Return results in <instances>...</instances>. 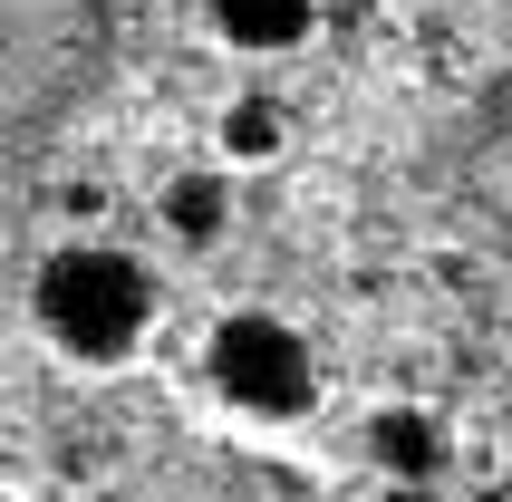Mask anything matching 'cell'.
Segmentation results:
<instances>
[{
  "instance_id": "5b68a950",
  "label": "cell",
  "mask_w": 512,
  "mask_h": 502,
  "mask_svg": "<svg viewBox=\"0 0 512 502\" xmlns=\"http://www.w3.org/2000/svg\"><path fill=\"white\" fill-rule=\"evenodd\" d=\"M290 155V116L281 97H261V87H242V97H223V116H213V165L223 174H261Z\"/></svg>"
},
{
  "instance_id": "52a82bcc",
  "label": "cell",
  "mask_w": 512,
  "mask_h": 502,
  "mask_svg": "<svg viewBox=\"0 0 512 502\" xmlns=\"http://www.w3.org/2000/svg\"><path fill=\"white\" fill-rule=\"evenodd\" d=\"M155 213H165L174 242H223V232H232V174H223V165L174 174L165 194H155Z\"/></svg>"
},
{
  "instance_id": "3957f363",
  "label": "cell",
  "mask_w": 512,
  "mask_h": 502,
  "mask_svg": "<svg viewBox=\"0 0 512 502\" xmlns=\"http://www.w3.org/2000/svg\"><path fill=\"white\" fill-rule=\"evenodd\" d=\"M203 377H213V396L232 416H252V425H300L319 406V358L281 309H223L213 338H203Z\"/></svg>"
},
{
  "instance_id": "6da1fadb",
  "label": "cell",
  "mask_w": 512,
  "mask_h": 502,
  "mask_svg": "<svg viewBox=\"0 0 512 502\" xmlns=\"http://www.w3.org/2000/svg\"><path fill=\"white\" fill-rule=\"evenodd\" d=\"M107 68V0H0V165L78 116Z\"/></svg>"
},
{
  "instance_id": "277c9868",
  "label": "cell",
  "mask_w": 512,
  "mask_h": 502,
  "mask_svg": "<svg viewBox=\"0 0 512 502\" xmlns=\"http://www.w3.org/2000/svg\"><path fill=\"white\" fill-rule=\"evenodd\" d=\"M203 20H213V39L242 49V58H290L319 29V0H203Z\"/></svg>"
},
{
  "instance_id": "8992f818",
  "label": "cell",
  "mask_w": 512,
  "mask_h": 502,
  "mask_svg": "<svg viewBox=\"0 0 512 502\" xmlns=\"http://www.w3.org/2000/svg\"><path fill=\"white\" fill-rule=\"evenodd\" d=\"M368 464L387 483H435L445 474V425H435V406H377L368 416Z\"/></svg>"
},
{
  "instance_id": "7a4b0ae2",
  "label": "cell",
  "mask_w": 512,
  "mask_h": 502,
  "mask_svg": "<svg viewBox=\"0 0 512 502\" xmlns=\"http://www.w3.org/2000/svg\"><path fill=\"white\" fill-rule=\"evenodd\" d=\"M29 319L68 367H126L155 329V271L126 242H58L29 280Z\"/></svg>"
},
{
  "instance_id": "ba28073f",
  "label": "cell",
  "mask_w": 512,
  "mask_h": 502,
  "mask_svg": "<svg viewBox=\"0 0 512 502\" xmlns=\"http://www.w3.org/2000/svg\"><path fill=\"white\" fill-rule=\"evenodd\" d=\"M0 502H20V493H0Z\"/></svg>"
}]
</instances>
